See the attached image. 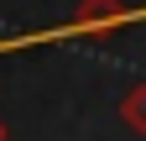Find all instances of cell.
<instances>
[{
	"instance_id": "6da1fadb",
	"label": "cell",
	"mask_w": 146,
	"mask_h": 141,
	"mask_svg": "<svg viewBox=\"0 0 146 141\" xmlns=\"http://www.w3.org/2000/svg\"><path fill=\"white\" fill-rule=\"evenodd\" d=\"M125 21H131V5H125V0H84V5L73 11L68 31L73 37H94V31H115Z\"/></svg>"
},
{
	"instance_id": "7a4b0ae2",
	"label": "cell",
	"mask_w": 146,
	"mask_h": 141,
	"mask_svg": "<svg viewBox=\"0 0 146 141\" xmlns=\"http://www.w3.org/2000/svg\"><path fill=\"white\" fill-rule=\"evenodd\" d=\"M120 120H125V131H131V136L146 131V84H131V94L120 99Z\"/></svg>"
},
{
	"instance_id": "3957f363",
	"label": "cell",
	"mask_w": 146,
	"mask_h": 141,
	"mask_svg": "<svg viewBox=\"0 0 146 141\" xmlns=\"http://www.w3.org/2000/svg\"><path fill=\"white\" fill-rule=\"evenodd\" d=\"M0 141H5V120H0Z\"/></svg>"
}]
</instances>
